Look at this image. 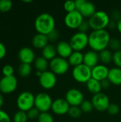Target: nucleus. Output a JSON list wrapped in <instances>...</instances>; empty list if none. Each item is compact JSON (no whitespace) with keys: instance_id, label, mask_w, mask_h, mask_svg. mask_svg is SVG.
Masks as SVG:
<instances>
[{"instance_id":"1","label":"nucleus","mask_w":121,"mask_h":122,"mask_svg":"<svg viewBox=\"0 0 121 122\" xmlns=\"http://www.w3.org/2000/svg\"><path fill=\"white\" fill-rule=\"evenodd\" d=\"M110 40L111 36L106 29L93 30L88 35V45L97 52L107 49Z\"/></svg>"},{"instance_id":"2","label":"nucleus","mask_w":121,"mask_h":122,"mask_svg":"<svg viewBox=\"0 0 121 122\" xmlns=\"http://www.w3.org/2000/svg\"><path fill=\"white\" fill-rule=\"evenodd\" d=\"M56 21L54 17L46 12L40 14L35 19L34 26L38 33L47 35L55 28Z\"/></svg>"},{"instance_id":"3","label":"nucleus","mask_w":121,"mask_h":122,"mask_svg":"<svg viewBox=\"0 0 121 122\" xmlns=\"http://www.w3.org/2000/svg\"><path fill=\"white\" fill-rule=\"evenodd\" d=\"M110 21L111 19L108 14L105 11L102 10L96 11L88 19L90 27L93 29V30L105 29L106 27L108 26Z\"/></svg>"},{"instance_id":"4","label":"nucleus","mask_w":121,"mask_h":122,"mask_svg":"<svg viewBox=\"0 0 121 122\" xmlns=\"http://www.w3.org/2000/svg\"><path fill=\"white\" fill-rule=\"evenodd\" d=\"M72 76L76 81L86 84L92 78V69L83 63L73 67Z\"/></svg>"},{"instance_id":"5","label":"nucleus","mask_w":121,"mask_h":122,"mask_svg":"<svg viewBox=\"0 0 121 122\" xmlns=\"http://www.w3.org/2000/svg\"><path fill=\"white\" fill-rule=\"evenodd\" d=\"M35 96L29 91L21 92L16 100V104L19 110L27 112L29 110L34 107Z\"/></svg>"},{"instance_id":"6","label":"nucleus","mask_w":121,"mask_h":122,"mask_svg":"<svg viewBox=\"0 0 121 122\" xmlns=\"http://www.w3.org/2000/svg\"><path fill=\"white\" fill-rule=\"evenodd\" d=\"M69 63L66 59L61 56H56L50 61L49 67L51 71L56 75H61L66 74L69 69Z\"/></svg>"},{"instance_id":"7","label":"nucleus","mask_w":121,"mask_h":122,"mask_svg":"<svg viewBox=\"0 0 121 122\" xmlns=\"http://www.w3.org/2000/svg\"><path fill=\"white\" fill-rule=\"evenodd\" d=\"M53 102L48 94L41 92L35 96L34 107L38 109L40 112H48V111L51 109Z\"/></svg>"},{"instance_id":"8","label":"nucleus","mask_w":121,"mask_h":122,"mask_svg":"<svg viewBox=\"0 0 121 122\" xmlns=\"http://www.w3.org/2000/svg\"><path fill=\"white\" fill-rule=\"evenodd\" d=\"M69 43L73 51H81L88 45V35L86 33L78 31L73 34Z\"/></svg>"},{"instance_id":"9","label":"nucleus","mask_w":121,"mask_h":122,"mask_svg":"<svg viewBox=\"0 0 121 122\" xmlns=\"http://www.w3.org/2000/svg\"><path fill=\"white\" fill-rule=\"evenodd\" d=\"M75 3L76 10H78L83 17L90 18L97 11L95 4L91 1L86 0H76Z\"/></svg>"},{"instance_id":"10","label":"nucleus","mask_w":121,"mask_h":122,"mask_svg":"<svg viewBox=\"0 0 121 122\" xmlns=\"http://www.w3.org/2000/svg\"><path fill=\"white\" fill-rule=\"evenodd\" d=\"M93 108L99 112L107 111L110 105L109 97L104 93L101 92L93 95L91 99Z\"/></svg>"},{"instance_id":"11","label":"nucleus","mask_w":121,"mask_h":122,"mask_svg":"<svg viewBox=\"0 0 121 122\" xmlns=\"http://www.w3.org/2000/svg\"><path fill=\"white\" fill-rule=\"evenodd\" d=\"M83 16L78 11L74 10L71 12H68L64 17L65 24L71 29H78L81 24L83 22Z\"/></svg>"},{"instance_id":"12","label":"nucleus","mask_w":121,"mask_h":122,"mask_svg":"<svg viewBox=\"0 0 121 122\" xmlns=\"http://www.w3.org/2000/svg\"><path fill=\"white\" fill-rule=\"evenodd\" d=\"M66 100L70 106L80 107L84 101V96L81 90L72 88L66 92Z\"/></svg>"},{"instance_id":"13","label":"nucleus","mask_w":121,"mask_h":122,"mask_svg":"<svg viewBox=\"0 0 121 122\" xmlns=\"http://www.w3.org/2000/svg\"><path fill=\"white\" fill-rule=\"evenodd\" d=\"M18 81L14 76H3L0 79V92L3 94H11L17 87Z\"/></svg>"},{"instance_id":"14","label":"nucleus","mask_w":121,"mask_h":122,"mask_svg":"<svg viewBox=\"0 0 121 122\" xmlns=\"http://www.w3.org/2000/svg\"><path fill=\"white\" fill-rule=\"evenodd\" d=\"M57 82L56 75L51 71H45L42 72L39 77V84L45 89L53 88Z\"/></svg>"},{"instance_id":"15","label":"nucleus","mask_w":121,"mask_h":122,"mask_svg":"<svg viewBox=\"0 0 121 122\" xmlns=\"http://www.w3.org/2000/svg\"><path fill=\"white\" fill-rule=\"evenodd\" d=\"M70 107L66 99L58 98L53 102L51 109L53 112L57 115H63L68 114Z\"/></svg>"},{"instance_id":"16","label":"nucleus","mask_w":121,"mask_h":122,"mask_svg":"<svg viewBox=\"0 0 121 122\" xmlns=\"http://www.w3.org/2000/svg\"><path fill=\"white\" fill-rule=\"evenodd\" d=\"M19 59L21 61V63L29 64H31L32 62L35 61V53L32 49L30 47H23L21 48L18 53Z\"/></svg>"},{"instance_id":"17","label":"nucleus","mask_w":121,"mask_h":122,"mask_svg":"<svg viewBox=\"0 0 121 122\" xmlns=\"http://www.w3.org/2000/svg\"><path fill=\"white\" fill-rule=\"evenodd\" d=\"M91 69H92V78L100 81L108 78L109 69L106 66V65H104L103 64H98Z\"/></svg>"},{"instance_id":"18","label":"nucleus","mask_w":121,"mask_h":122,"mask_svg":"<svg viewBox=\"0 0 121 122\" xmlns=\"http://www.w3.org/2000/svg\"><path fill=\"white\" fill-rule=\"evenodd\" d=\"M99 61V54L96 51L89 50L83 54V64L91 69L98 65Z\"/></svg>"},{"instance_id":"19","label":"nucleus","mask_w":121,"mask_h":122,"mask_svg":"<svg viewBox=\"0 0 121 122\" xmlns=\"http://www.w3.org/2000/svg\"><path fill=\"white\" fill-rule=\"evenodd\" d=\"M56 48L57 54L59 55V56L63 57L64 59L68 58L70 55L72 54V52L73 51V49L71 47L69 41H58Z\"/></svg>"},{"instance_id":"20","label":"nucleus","mask_w":121,"mask_h":122,"mask_svg":"<svg viewBox=\"0 0 121 122\" xmlns=\"http://www.w3.org/2000/svg\"><path fill=\"white\" fill-rule=\"evenodd\" d=\"M108 79L114 85L121 84V68L115 66L109 69Z\"/></svg>"},{"instance_id":"21","label":"nucleus","mask_w":121,"mask_h":122,"mask_svg":"<svg viewBox=\"0 0 121 122\" xmlns=\"http://www.w3.org/2000/svg\"><path fill=\"white\" fill-rule=\"evenodd\" d=\"M48 39L47 35L38 33L32 39V44L36 49H43L47 44H48Z\"/></svg>"},{"instance_id":"22","label":"nucleus","mask_w":121,"mask_h":122,"mask_svg":"<svg viewBox=\"0 0 121 122\" xmlns=\"http://www.w3.org/2000/svg\"><path fill=\"white\" fill-rule=\"evenodd\" d=\"M68 61L70 65L76 66L83 63V54L81 51H73L68 58Z\"/></svg>"},{"instance_id":"23","label":"nucleus","mask_w":121,"mask_h":122,"mask_svg":"<svg viewBox=\"0 0 121 122\" xmlns=\"http://www.w3.org/2000/svg\"><path fill=\"white\" fill-rule=\"evenodd\" d=\"M86 86H87L88 90L93 95L101 93L103 89L101 86V81L93 78H91L90 80H88V81L86 83Z\"/></svg>"},{"instance_id":"24","label":"nucleus","mask_w":121,"mask_h":122,"mask_svg":"<svg viewBox=\"0 0 121 122\" xmlns=\"http://www.w3.org/2000/svg\"><path fill=\"white\" fill-rule=\"evenodd\" d=\"M57 51L56 46H54L51 44H47L42 49V56L44 57L47 60H52L56 56Z\"/></svg>"},{"instance_id":"25","label":"nucleus","mask_w":121,"mask_h":122,"mask_svg":"<svg viewBox=\"0 0 121 122\" xmlns=\"http://www.w3.org/2000/svg\"><path fill=\"white\" fill-rule=\"evenodd\" d=\"M113 54L110 49H106L99 52V59L103 64L106 65L113 61Z\"/></svg>"},{"instance_id":"26","label":"nucleus","mask_w":121,"mask_h":122,"mask_svg":"<svg viewBox=\"0 0 121 122\" xmlns=\"http://www.w3.org/2000/svg\"><path fill=\"white\" fill-rule=\"evenodd\" d=\"M48 65L49 64L48 62V60L46 59L42 56L36 58L34 61V66L36 69H37V71H40L41 72L47 71V67Z\"/></svg>"},{"instance_id":"27","label":"nucleus","mask_w":121,"mask_h":122,"mask_svg":"<svg viewBox=\"0 0 121 122\" xmlns=\"http://www.w3.org/2000/svg\"><path fill=\"white\" fill-rule=\"evenodd\" d=\"M31 66L29 64H25V63H21L18 69L19 74L22 77H26L30 75L31 72Z\"/></svg>"},{"instance_id":"28","label":"nucleus","mask_w":121,"mask_h":122,"mask_svg":"<svg viewBox=\"0 0 121 122\" xmlns=\"http://www.w3.org/2000/svg\"><path fill=\"white\" fill-rule=\"evenodd\" d=\"M82 110L81 109L80 107H75V106H71L68 112V114L74 119H77L81 117L82 115Z\"/></svg>"},{"instance_id":"29","label":"nucleus","mask_w":121,"mask_h":122,"mask_svg":"<svg viewBox=\"0 0 121 122\" xmlns=\"http://www.w3.org/2000/svg\"><path fill=\"white\" fill-rule=\"evenodd\" d=\"M27 120H28V117L26 112L21 110L16 112L13 117L14 122H26Z\"/></svg>"},{"instance_id":"30","label":"nucleus","mask_w":121,"mask_h":122,"mask_svg":"<svg viewBox=\"0 0 121 122\" xmlns=\"http://www.w3.org/2000/svg\"><path fill=\"white\" fill-rule=\"evenodd\" d=\"M11 8L12 1L11 0H0V12H8Z\"/></svg>"},{"instance_id":"31","label":"nucleus","mask_w":121,"mask_h":122,"mask_svg":"<svg viewBox=\"0 0 121 122\" xmlns=\"http://www.w3.org/2000/svg\"><path fill=\"white\" fill-rule=\"evenodd\" d=\"M108 46L114 51L121 49V40L118 38H111Z\"/></svg>"},{"instance_id":"32","label":"nucleus","mask_w":121,"mask_h":122,"mask_svg":"<svg viewBox=\"0 0 121 122\" xmlns=\"http://www.w3.org/2000/svg\"><path fill=\"white\" fill-rule=\"evenodd\" d=\"M80 108L82 110V112L85 113H90L94 109L91 101L89 100H84L83 103L81 104Z\"/></svg>"},{"instance_id":"33","label":"nucleus","mask_w":121,"mask_h":122,"mask_svg":"<svg viewBox=\"0 0 121 122\" xmlns=\"http://www.w3.org/2000/svg\"><path fill=\"white\" fill-rule=\"evenodd\" d=\"M38 122H54L53 116L48 112H41Z\"/></svg>"},{"instance_id":"34","label":"nucleus","mask_w":121,"mask_h":122,"mask_svg":"<svg viewBox=\"0 0 121 122\" xmlns=\"http://www.w3.org/2000/svg\"><path fill=\"white\" fill-rule=\"evenodd\" d=\"M26 114H27L28 119L33 120V119H38V118H39V117L41 112H39V110L38 109H36V108L34 107H33L32 109H31L30 110H29V111L26 112Z\"/></svg>"},{"instance_id":"35","label":"nucleus","mask_w":121,"mask_h":122,"mask_svg":"<svg viewBox=\"0 0 121 122\" xmlns=\"http://www.w3.org/2000/svg\"><path fill=\"white\" fill-rule=\"evenodd\" d=\"M63 7H64V9L67 11V13L76 10V3H75V1L73 0H68L65 1L63 4Z\"/></svg>"},{"instance_id":"36","label":"nucleus","mask_w":121,"mask_h":122,"mask_svg":"<svg viewBox=\"0 0 121 122\" xmlns=\"http://www.w3.org/2000/svg\"><path fill=\"white\" fill-rule=\"evenodd\" d=\"M113 61L117 67L121 68V49L113 52Z\"/></svg>"},{"instance_id":"37","label":"nucleus","mask_w":121,"mask_h":122,"mask_svg":"<svg viewBox=\"0 0 121 122\" xmlns=\"http://www.w3.org/2000/svg\"><path fill=\"white\" fill-rule=\"evenodd\" d=\"M14 67L10 64H6L3 66L2 68V74L4 76H14Z\"/></svg>"},{"instance_id":"38","label":"nucleus","mask_w":121,"mask_h":122,"mask_svg":"<svg viewBox=\"0 0 121 122\" xmlns=\"http://www.w3.org/2000/svg\"><path fill=\"white\" fill-rule=\"evenodd\" d=\"M107 112L109 113V114L111 115H116L119 113L120 112V108L118 107V105H117L116 104L114 103H111L110 104Z\"/></svg>"},{"instance_id":"39","label":"nucleus","mask_w":121,"mask_h":122,"mask_svg":"<svg viewBox=\"0 0 121 122\" xmlns=\"http://www.w3.org/2000/svg\"><path fill=\"white\" fill-rule=\"evenodd\" d=\"M47 37L49 41H55L59 38V31L56 29H54L47 34Z\"/></svg>"},{"instance_id":"40","label":"nucleus","mask_w":121,"mask_h":122,"mask_svg":"<svg viewBox=\"0 0 121 122\" xmlns=\"http://www.w3.org/2000/svg\"><path fill=\"white\" fill-rule=\"evenodd\" d=\"M90 25H89V23H88V21H86V20H83V22L81 24V25L78 26V31L80 32H83V33H86L88 29H90Z\"/></svg>"},{"instance_id":"41","label":"nucleus","mask_w":121,"mask_h":122,"mask_svg":"<svg viewBox=\"0 0 121 122\" xmlns=\"http://www.w3.org/2000/svg\"><path fill=\"white\" fill-rule=\"evenodd\" d=\"M0 122H11L9 115L1 109H0Z\"/></svg>"},{"instance_id":"42","label":"nucleus","mask_w":121,"mask_h":122,"mask_svg":"<svg viewBox=\"0 0 121 122\" xmlns=\"http://www.w3.org/2000/svg\"><path fill=\"white\" fill-rule=\"evenodd\" d=\"M6 54V48L5 45L0 41V59L4 58Z\"/></svg>"},{"instance_id":"43","label":"nucleus","mask_w":121,"mask_h":122,"mask_svg":"<svg viewBox=\"0 0 121 122\" xmlns=\"http://www.w3.org/2000/svg\"><path fill=\"white\" fill-rule=\"evenodd\" d=\"M112 17H113V20L114 21H119L121 19V12L118 10H115L112 12Z\"/></svg>"},{"instance_id":"44","label":"nucleus","mask_w":121,"mask_h":122,"mask_svg":"<svg viewBox=\"0 0 121 122\" xmlns=\"http://www.w3.org/2000/svg\"><path fill=\"white\" fill-rule=\"evenodd\" d=\"M101 84L102 88H103V89H108V88L110 87L111 84V83L110 82V81L108 80V78L106 79H103V81H101Z\"/></svg>"},{"instance_id":"45","label":"nucleus","mask_w":121,"mask_h":122,"mask_svg":"<svg viewBox=\"0 0 121 122\" xmlns=\"http://www.w3.org/2000/svg\"><path fill=\"white\" fill-rule=\"evenodd\" d=\"M116 27H117V29L118 30V31L121 33V19L119 21H117V26Z\"/></svg>"},{"instance_id":"46","label":"nucleus","mask_w":121,"mask_h":122,"mask_svg":"<svg viewBox=\"0 0 121 122\" xmlns=\"http://www.w3.org/2000/svg\"><path fill=\"white\" fill-rule=\"evenodd\" d=\"M3 104H4V97H3L2 94L0 93V109L1 108Z\"/></svg>"}]
</instances>
